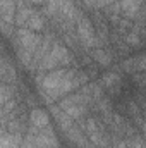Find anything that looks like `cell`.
I'll use <instances>...</instances> for the list:
<instances>
[{"mask_svg": "<svg viewBox=\"0 0 146 148\" xmlns=\"http://www.w3.org/2000/svg\"><path fill=\"white\" fill-rule=\"evenodd\" d=\"M93 59H95V62L100 64L102 67H108L110 64H112V55H110L107 50H103V48L93 50Z\"/></svg>", "mask_w": 146, "mask_h": 148, "instance_id": "8fae6325", "label": "cell"}, {"mask_svg": "<svg viewBox=\"0 0 146 148\" xmlns=\"http://www.w3.org/2000/svg\"><path fill=\"white\" fill-rule=\"evenodd\" d=\"M71 62V53L62 43H55L52 50L45 55V59L40 62L38 69L46 71V69H57L59 66H67Z\"/></svg>", "mask_w": 146, "mask_h": 148, "instance_id": "7a4b0ae2", "label": "cell"}, {"mask_svg": "<svg viewBox=\"0 0 146 148\" xmlns=\"http://www.w3.org/2000/svg\"><path fill=\"white\" fill-rule=\"evenodd\" d=\"M77 35H79V40L83 43L84 48H93L98 41V36H96V31L93 28V23L86 17V16H77Z\"/></svg>", "mask_w": 146, "mask_h": 148, "instance_id": "277c9868", "label": "cell"}, {"mask_svg": "<svg viewBox=\"0 0 146 148\" xmlns=\"http://www.w3.org/2000/svg\"><path fill=\"white\" fill-rule=\"evenodd\" d=\"M141 148H146V145H143V147H141Z\"/></svg>", "mask_w": 146, "mask_h": 148, "instance_id": "e0dca14e", "label": "cell"}, {"mask_svg": "<svg viewBox=\"0 0 146 148\" xmlns=\"http://www.w3.org/2000/svg\"><path fill=\"white\" fill-rule=\"evenodd\" d=\"M0 74H2V83H14L16 81V71H14V67L7 62V59H3L2 60V71H0Z\"/></svg>", "mask_w": 146, "mask_h": 148, "instance_id": "7c38bea8", "label": "cell"}, {"mask_svg": "<svg viewBox=\"0 0 146 148\" xmlns=\"http://www.w3.org/2000/svg\"><path fill=\"white\" fill-rule=\"evenodd\" d=\"M65 136H67V140H69V141H72L77 148H86L88 145H89L88 138L83 134V131H81L76 124H74L69 131H65Z\"/></svg>", "mask_w": 146, "mask_h": 148, "instance_id": "ba28073f", "label": "cell"}, {"mask_svg": "<svg viewBox=\"0 0 146 148\" xmlns=\"http://www.w3.org/2000/svg\"><path fill=\"white\" fill-rule=\"evenodd\" d=\"M23 140L19 133H9L7 129H2L0 136V148H21Z\"/></svg>", "mask_w": 146, "mask_h": 148, "instance_id": "8992f818", "label": "cell"}, {"mask_svg": "<svg viewBox=\"0 0 146 148\" xmlns=\"http://www.w3.org/2000/svg\"><path fill=\"white\" fill-rule=\"evenodd\" d=\"M88 84V74L83 71H74L67 67H57L52 73L41 77L40 83V95L52 103V100L71 95L76 88Z\"/></svg>", "mask_w": 146, "mask_h": 148, "instance_id": "6da1fadb", "label": "cell"}, {"mask_svg": "<svg viewBox=\"0 0 146 148\" xmlns=\"http://www.w3.org/2000/svg\"><path fill=\"white\" fill-rule=\"evenodd\" d=\"M126 41H127L129 45H138V43H139V35L134 33V31H131V33L126 35Z\"/></svg>", "mask_w": 146, "mask_h": 148, "instance_id": "9a60e30c", "label": "cell"}, {"mask_svg": "<svg viewBox=\"0 0 146 148\" xmlns=\"http://www.w3.org/2000/svg\"><path fill=\"white\" fill-rule=\"evenodd\" d=\"M83 129L86 131L89 141H91L96 148H108V138H107V134L103 133V129H100V127L96 126V121H95V119H88V121L83 124Z\"/></svg>", "mask_w": 146, "mask_h": 148, "instance_id": "5b68a950", "label": "cell"}, {"mask_svg": "<svg viewBox=\"0 0 146 148\" xmlns=\"http://www.w3.org/2000/svg\"><path fill=\"white\" fill-rule=\"evenodd\" d=\"M102 84L103 88H108L112 93H119L120 90V77L117 73H107L103 77H102Z\"/></svg>", "mask_w": 146, "mask_h": 148, "instance_id": "30bf717a", "label": "cell"}, {"mask_svg": "<svg viewBox=\"0 0 146 148\" xmlns=\"http://www.w3.org/2000/svg\"><path fill=\"white\" fill-rule=\"evenodd\" d=\"M141 2H143V0H120V12H122V17H127V19L136 17L138 12H139Z\"/></svg>", "mask_w": 146, "mask_h": 148, "instance_id": "52a82bcc", "label": "cell"}, {"mask_svg": "<svg viewBox=\"0 0 146 148\" xmlns=\"http://www.w3.org/2000/svg\"><path fill=\"white\" fill-rule=\"evenodd\" d=\"M29 121H31V126H35L38 129H43V127H48L50 126V117L48 114L41 109H33L29 114Z\"/></svg>", "mask_w": 146, "mask_h": 148, "instance_id": "9c48e42d", "label": "cell"}, {"mask_svg": "<svg viewBox=\"0 0 146 148\" xmlns=\"http://www.w3.org/2000/svg\"><path fill=\"white\" fill-rule=\"evenodd\" d=\"M12 98H14V90L10 88V84L2 83V86H0V103L3 105V103H7Z\"/></svg>", "mask_w": 146, "mask_h": 148, "instance_id": "5bb4252c", "label": "cell"}, {"mask_svg": "<svg viewBox=\"0 0 146 148\" xmlns=\"http://www.w3.org/2000/svg\"><path fill=\"white\" fill-rule=\"evenodd\" d=\"M16 41H17V50L21 52H28L31 55H35V52L38 50V47L41 45L43 38L36 35L35 31L28 29V28H19L16 33Z\"/></svg>", "mask_w": 146, "mask_h": 148, "instance_id": "3957f363", "label": "cell"}, {"mask_svg": "<svg viewBox=\"0 0 146 148\" xmlns=\"http://www.w3.org/2000/svg\"><path fill=\"white\" fill-rule=\"evenodd\" d=\"M43 24H45V21H43V17H41V14H38L36 10H33L24 28H28V29H31V31H41V28H43Z\"/></svg>", "mask_w": 146, "mask_h": 148, "instance_id": "4fadbf2b", "label": "cell"}, {"mask_svg": "<svg viewBox=\"0 0 146 148\" xmlns=\"http://www.w3.org/2000/svg\"><path fill=\"white\" fill-rule=\"evenodd\" d=\"M28 2H31V3H43V2H48V0H28Z\"/></svg>", "mask_w": 146, "mask_h": 148, "instance_id": "2e32d148", "label": "cell"}]
</instances>
